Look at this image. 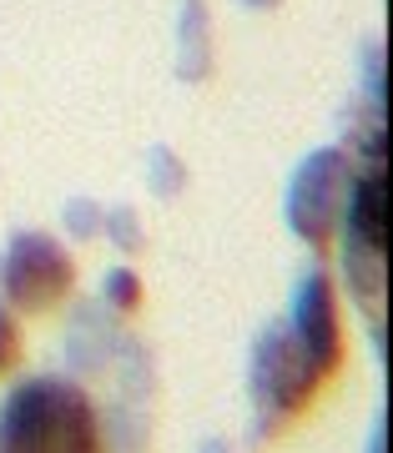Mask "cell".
Instances as JSON below:
<instances>
[{"label": "cell", "mask_w": 393, "mask_h": 453, "mask_svg": "<svg viewBox=\"0 0 393 453\" xmlns=\"http://www.w3.org/2000/svg\"><path fill=\"white\" fill-rule=\"evenodd\" d=\"M0 453H101L96 408L66 378H35L0 408Z\"/></svg>", "instance_id": "1"}, {"label": "cell", "mask_w": 393, "mask_h": 453, "mask_svg": "<svg viewBox=\"0 0 393 453\" xmlns=\"http://www.w3.org/2000/svg\"><path fill=\"white\" fill-rule=\"evenodd\" d=\"M0 277H5V297L16 312H50L76 288V262L46 232H20L5 252Z\"/></svg>", "instance_id": "2"}, {"label": "cell", "mask_w": 393, "mask_h": 453, "mask_svg": "<svg viewBox=\"0 0 393 453\" xmlns=\"http://www.w3.org/2000/svg\"><path fill=\"white\" fill-rule=\"evenodd\" d=\"M348 187H353V172H348V157L343 151H312L303 172L293 177L288 187V222L303 242L312 247H328L338 237V222H343V207H348Z\"/></svg>", "instance_id": "3"}, {"label": "cell", "mask_w": 393, "mask_h": 453, "mask_svg": "<svg viewBox=\"0 0 393 453\" xmlns=\"http://www.w3.org/2000/svg\"><path fill=\"white\" fill-rule=\"evenodd\" d=\"M328 383V372L297 348L293 333H273L258 353V388L278 413H303L312 403V393Z\"/></svg>", "instance_id": "4"}, {"label": "cell", "mask_w": 393, "mask_h": 453, "mask_svg": "<svg viewBox=\"0 0 393 453\" xmlns=\"http://www.w3.org/2000/svg\"><path fill=\"white\" fill-rule=\"evenodd\" d=\"M288 333H293L297 348H303L328 378L338 372V363H343V323H338V282L328 273H312L308 282H303Z\"/></svg>", "instance_id": "5"}, {"label": "cell", "mask_w": 393, "mask_h": 453, "mask_svg": "<svg viewBox=\"0 0 393 453\" xmlns=\"http://www.w3.org/2000/svg\"><path fill=\"white\" fill-rule=\"evenodd\" d=\"M343 217H348V257L383 267V252H389V166H383V157H374V166L348 187Z\"/></svg>", "instance_id": "6"}, {"label": "cell", "mask_w": 393, "mask_h": 453, "mask_svg": "<svg viewBox=\"0 0 393 453\" xmlns=\"http://www.w3.org/2000/svg\"><path fill=\"white\" fill-rule=\"evenodd\" d=\"M20 363V327L11 323V312L0 308V372H11Z\"/></svg>", "instance_id": "7"}, {"label": "cell", "mask_w": 393, "mask_h": 453, "mask_svg": "<svg viewBox=\"0 0 393 453\" xmlns=\"http://www.w3.org/2000/svg\"><path fill=\"white\" fill-rule=\"evenodd\" d=\"M116 282H121V288H116V297H121V308H127V303H136V277H116Z\"/></svg>", "instance_id": "8"}]
</instances>
